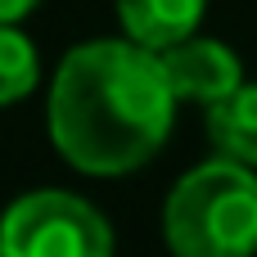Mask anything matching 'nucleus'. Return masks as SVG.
<instances>
[{"instance_id": "nucleus-7", "label": "nucleus", "mask_w": 257, "mask_h": 257, "mask_svg": "<svg viewBox=\"0 0 257 257\" xmlns=\"http://www.w3.org/2000/svg\"><path fill=\"white\" fill-rule=\"evenodd\" d=\"M41 77V59L32 50V41L14 27V23H0V104H14L23 99Z\"/></svg>"}, {"instance_id": "nucleus-4", "label": "nucleus", "mask_w": 257, "mask_h": 257, "mask_svg": "<svg viewBox=\"0 0 257 257\" xmlns=\"http://www.w3.org/2000/svg\"><path fill=\"white\" fill-rule=\"evenodd\" d=\"M158 59H163V72H167L176 99H190V104H217L221 95L244 86L239 54L208 36H185V41L158 50Z\"/></svg>"}, {"instance_id": "nucleus-6", "label": "nucleus", "mask_w": 257, "mask_h": 257, "mask_svg": "<svg viewBox=\"0 0 257 257\" xmlns=\"http://www.w3.org/2000/svg\"><path fill=\"white\" fill-rule=\"evenodd\" d=\"M208 140L221 158L257 167V86H235L217 104H208Z\"/></svg>"}, {"instance_id": "nucleus-8", "label": "nucleus", "mask_w": 257, "mask_h": 257, "mask_svg": "<svg viewBox=\"0 0 257 257\" xmlns=\"http://www.w3.org/2000/svg\"><path fill=\"white\" fill-rule=\"evenodd\" d=\"M36 5H41V0H0V23H18V18H27Z\"/></svg>"}, {"instance_id": "nucleus-2", "label": "nucleus", "mask_w": 257, "mask_h": 257, "mask_svg": "<svg viewBox=\"0 0 257 257\" xmlns=\"http://www.w3.org/2000/svg\"><path fill=\"white\" fill-rule=\"evenodd\" d=\"M167 248L181 257H244L257 248V176L248 163L212 158L185 172L163 203Z\"/></svg>"}, {"instance_id": "nucleus-3", "label": "nucleus", "mask_w": 257, "mask_h": 257, "mask_svg": "<svg viewBox=\"0 0 257 257\" xmlns=\"http://www.w3.org/2000/svg\"><path fill=\"white\" fill-rule=\"evenodd\" d=\"M113 253V230L104 212L63 190H36L5 208L0 257H104Z\"/></svg>"}, {"instance_id": "nucleus-5", "label": "nucleus", "mask_w": 257, "mask_h": 257, "mask_svg": "<svg viewBox=\"0 0 257 257\" xmlns=\"http://www.w3.org/2000/svg\"><path fill=\"white\" fill-rule=\"evenodd\" d=\"M208 0H117L122 32L149 50H167L199 32Z\"/></svg>"}, {"instance_id": "nucleus-1", "label": "nucleus", "mask_w": 257, "mask_h": 257, "mask_svg": "<svg viewBox=\"0 0 257 257\" xmlns=\"http://www.w3.org/2000/svg\"><path fill=\"white\" fill-rule=\"evenodd\" d=\"M176 113V90L158 50L140 41L72 45L50 81V140L63 163L86 176H122L145 167Z\"/></svg>"}]
</instances>
